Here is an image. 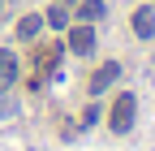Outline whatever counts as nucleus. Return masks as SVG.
<instances>
[{
	"mask_svg": "<svg viewBox=\"0 0 155 151\" xmlns=\"http://www.w3.org/2000/svg\"><path fill=\"white\" fill-rule=\"evenodd\" d=\"M134 117H138V95H134V91H121V95L112 99V108H108V129L112 134H129Z\"/></svg>",
	"mask_w": 155,
	"mask_h": 151,
	"instance_id": "f257e3e1",
	"label": "nucleus"
},
{
	"mask_svg": "<svg viewBox=\"0 0 155 151\" xmlns=\"http://www.w3.org/2000/svg\"><path fill=\"white\" fill-rule=\"evenodd\" d=\"M69 52H78V56H91V52H95V30H91V22H78V26L69 30Z\"/></svg>",
	"mask_w": 155,
	"mask_h": 151,
	"instance_id": "f03ea898",
	"label": "nucleus"
},
{
	"mask_svg": "<svg viewBox=\"0 0 155 151\" xmlns=\"http://www.w3.org/2000/svg\"><path fill=\"white\" fill-rule=\"evenodd\" d=\"M116 78H121V65H116V61L99 65V69H95V78H91V95H104V91H108Z\"/></svg>",
	"mask_w": 155,
	"mask_h": 151,
	"instance_id": "7ed1b4c3",
	"label": "nucleus"
},
{
	"mask_svg": "<svg viewBox=\"0 0 155 151\" xmlns=\"http://www.w3.org/2000/svg\"><path fill=\"white\" fill-rule=\"evenodd\" d=\"M13 82H17V56L5 48V52H0V95H5Z\"/></svg>",
	"mask_w": 155,
	"mask_h": 151,
	"instance_id": "20e7f679",
	"label": "nucleus"
},
{
	"mask_svg": "<svg viewBox=\"0 0 155 151\" xmlns=\"http://www.w3.org/2000/svg\"><path fill=\"white\" fill-rule=\"evenodd\" d=\"M134 35H138V39H151L155 35V9H134Z\"/></svg>",
	"mask_w": 155,
	"mask_h": 151,
	"instance_id": "39448f33",
	"label": "nucleus"
},
{
	"mask_svg": "<svg viewBox=\"0 0 155 151\" xmlns=\"http://www.w3.org/2000/svg\"><path fill=\"white\" fill-rule=\"evenodd\" d=\"M39 30H43V17H39V13H26L22 22H17V39H39Z\"/></svg>",
	"mask_w": 155,
	"mask_h": 151,
	"instance_id": "423d86ee",
	"label": "nucleus"
},
{
	"mask_svg": "<svg viewBox=\"0 0 155 151\" xmlns=\"http://www.w3.org/2000/svg\"><path fill=\"white\" fill-rule=\"evenodd\" d=\"M104 17V0H82L78 5V22H99Z\"/></svg>",
	"mask_w": 155,
	"mask_h": 151,
	"instance_id": "0eeeda50",
	"label": "nucleus"
},
{
	"mask_svg": "<svg viewBox=\"0 0 155 151\" xmlns=\"http://www.w3.org/2000/svg\"><path fill=\"white\" fill-rule=\"evenodd\" d=\"M48 26H52V30H65V26H69L65 5H52V9H48Z\"/></svg>",
	"mask_w": 155,
	"mask_h": 151,
	"instance_id": "6e6552de",
	"label": "nucleus"
},
{
	"mask_svg": "<svg viewBox=\"0 0 155 151\" xmlns=\"http://www.w3.org/2000/svg\"><path fill=\"white\" fill-rule=\"evenodd\" d=\"M65 5H73V0H65Z\"/></svg>",
	"mask_w": 155,
	"mask_h": 151,
	"instance_id": "1a4fd4ad",
	"label": "nucleus"
}]
</instances>
